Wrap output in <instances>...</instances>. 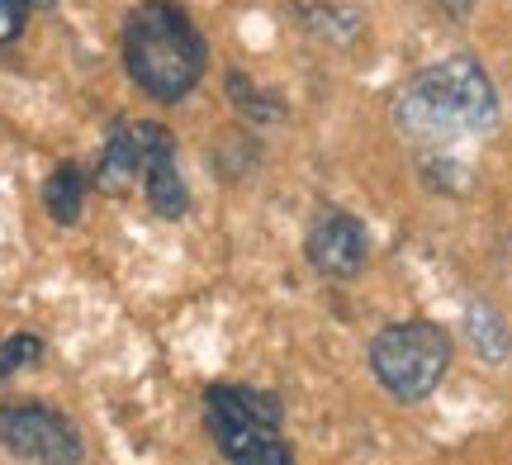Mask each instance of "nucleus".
I'll return each mask as SVG.
<instances>
[{
	"label": "nucleus",
	"mask_w": 512,
	"mask_h": 465,
	"mask_svg": "<svg viewBox=\"0 0 512 465\" xmlns=\"http://www.w3.org/2000/svg\"><path fill=\"white\" fill-rule=\"evenodd\" d=\"M399 129L418 143H451L494 124L498 95L475 57H446L422 67L399 91Z\"/></svg>",
	"instance_id": "f257e3e1"
},
{
	"label": "nucleus",
	"mask_w": 512,
	"mask_h": 465,
	"mask_svg": "<svg viewBox=\"0 0 512 465\" xmlns=\"http://www.w3.org/2000/svg\"><path fill=\"white\" fill-rule=\"evenodd\" d=\"M124 67L152 100H181L204 76V38L185 10L147 0L124 24Z\"/></svg>",
	"instance_id": "f03ea898"
},
{
	"label": "nucleus",
	"mask_w": 512,
	"mask_h": 465,
	"mask_svg": "<svg viewBox=\"0 0 512 465\" xmlns=\"http://www.w3.org/2000/svg\"><path fill=\"white\" fill-rule=\"evenodd\" d=\"M204 423L214 447L238 465H285L290 447L280 442V399L247 385H214L204 394Z\"/></svg>",
	"instance_id": "7ed1b4c3"
},
{
	"label": "nucleus",
	"mask_w": 512,
	"mask_h": 465,
	"mask_svg": "<svg viewBox=\"0 0 512 465\" xmlns=\"http://www.w3.org/2000/svg\"><path fill=\"white\" fill-rule=\"evenodd\" d=\"M446 366H451V337L437 323H389L370 342V371L403 404L427 399L441 385Z\"/></svg>",
	"instance_id": "20e7f679"
},
{
	"label": "nucleus",
	"mask_w": 512,
	"mask_h": 465,
	"mask_svg": "<svg viewBox=\"0 0 512 465\" xmlns=\"http://www.w3.org/2000/svg\"><path fill=\"white\" fill-rule=\"evenodd\" d=\"M0 442L19 461H43V465L81 461L76 428L62 413L43 409V404H10V409H0Z\"/></svg>",
	"instance_id": "39448f33"
},
{
	"label": "nucleus",
	"mask_w": 512,
	"mask_h": 465,
	"mask_svg": "<svg viewBox=\"0 0 512 465\" xmlns=\"http://www.w3.org/2000/svg\"><path fill=\"white\" fill-rule=\"evenodd\" d=\"M370 257L366 228L347 209H318V219L309 228V261L313 271H323L332 280H351Z\"/></svg>",
	"instance_id": "423d86ee"
},
{
	"label": "nucleus",
	"mask_w": 512,
	"mask_h": 465,
	"mask_svg": "<svg viewBox=\"0 0 512 465\" xmlns=\"http://www.w3.org/2000/svg\"><path fill=\"white\" fill-rule=\"evenodd\" d=\"M95 181L105 190H124V186H133V181H143V148H138V129H133V124H119V129L110 133V143L100 152Z\"/></svg>",
	"instance_id": "0eeeda50"
},
{
	"label": "nucleus",
	"mask_w": 512,
	"mask_h": 465,
	"mask_svg": "<svg viewBox=\"0 0 512 465\" xmlns=\"http://www.w3.org/2000/svg\"><path fill=\"white\" fill-rule=\"evenodd\" d=\"M81 200H86V181H81V171L67 162V167H57L48 176V186H43V205L53 214L57 224H76L81 219Z\"/></svg>",
	"instance_id": "6e6552de"
},
{
	"label": "nucleus",
	"mask_w": 512,
	"mask_h": 465,
	"mask_svg": "<svg viewBox=\"0 0 512 465\" xmlns=\"http://www.w3.org/2000/svg\"><path fill=\"white\" fill-rule=\"evenodd\" d=\"M38 356H43V342L34 333H15L10 342H0V380L24 371V366H34Z\"/></svg>",
	"instance_id": "1a4fd4ad"
},
{
	"label": "nucleus",
	"mask_w": 512,
	"mask_h": 465,
	"mask_svg": "<svg viewBox=\"0 0 512 465\" xmlns=\"http://www.w3.org/2000/svg\"><path fill=\"white\" fill-rule=\"evenodd\" d=\"M228 95H233V100H238V110L252 114V119H280L275 100H266L256 86H247V76H228Z\"/></svg>",
	"instance_id": "9d476101"
},
{
	"label": "nucleus",
	"mask_w": 512,
	"mask_h": 465,
	"mask_svg": "<svg viewBox=\"0 0 512 465\" xmlns=\"http://www.w3.org/2000/svg\"><path fill=\"white\" fill-rule=\"evenodd\" d=\"M470 323H475V342L484 356H503L508 352V337H503V323H498L489 309H470Z\"/></svg>",
	"instance_id": "9b49d317"
},
{
	"label": "nucleus",
	"mask_w": 512,
	"mask_h": 465,
	"mask_svg": "<svg viewBox=\"0 0 512 465\" xmlns=\"http://www.w3.org/2000/svg\"><path fill=\"white\" fill-rule=\"evenodd\" d=\"M29 0H0V43H15L24 34V19H29Z\"/></svg>",
	"instance_id": "f8f14e48"
},
{
	"label": "nucleus",
	"mask_w": 512,
	"mask_h": 465,
	"mask_svg": "<svg viewBox=\"0 0 512 465\" xmlns=\"http://www.w3.org/2000/svg\"><path fill=\"white\" fill-rule=\"evenodd\" d=\"M437 5H441V10H446L451 19H465V15H470V0H437Z\"/></svg>",
	"instance_id": "ddd939ff"
},
{
	"label": "nucleus",
	"mask_w": 512,
	"mask_h": 465,
	"mask_svg": "<svg viewBox=\"0 0 512 465\" xmlns=\"http://www.w3.org/2000/svg\"><path fill=\"white\" fill-rule=\"evenodd\" d=\"M29 5H38V10H48V5H53V0H29Z\"/></svg>",
	"instance_id": "4468645a"
}]
</instances>
